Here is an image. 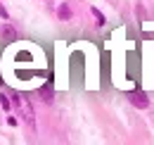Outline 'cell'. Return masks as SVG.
Listing matches in <instances>:
<instances>
[{
    "label": "cell",
    "instance_id": "6da1fadb",
    "mask_svg": "<svg viewBox=\"0 0 154 145\" xmlns=\"http://www.w3.org/2000/svg\"><path fill=\"white\" fill-rule=\"evenodd\" d=\"M10 95H12V105L17 107V114L21 117V121L36 133V117H33V107H31V102H29L26 98H21L19 93H10Z\"/></svg>",
    "mask_w": 154,
    "mask_h": 145
},
{
    "label": "cell",
    "instance_id": "7a4b0ae2",
    "mask_svg": "<svg viewBox=\"0 0 154 145\" xmlns=\"http://www.w3.org/2000/svg\"><path fill=\"white\" fill-rule=\"evenodd\" d=\"M128 100H131V105H135L137 109H147L149 107V98L145 95V93H140V91H135L128 95Z\"/></svg>",
    "mask_w": 154,
    "mask_h": 145
},
{
    "label": "cell",
    "instance_id": "3957f363",
    "mask_svg": "<svg viewBox=\"0 0 154 145\" xmlns=\"http://www.w3.org/2000/svg\"><path fill=\"white\" fill-rule=\"evenodd\" d=\"M57 17L62 19V21H66V19H71V10H69V5L66 2H62L57 7Z\"/></svg>",
    "mask_w": 154,
    "mask_h": 145
},
{
    "label": "cell",
    "instance_id": "277c9868",
    "mask_svg": "<svg viewBox=\"0 0 154 145\" xmlns=\"http://www.w3.org/2000/svg\"><path fill=\"white\" fill-rule=\"evenodd\" d=\"M2 36L7 38V40H14V38H17V31H14L10 24H2Z\"/></svg>",
    "mask_w": 154,
    "mask_h": 145
},
{
    "label": "cell",
    "instance_id": "5b68a950",
    "mask_svg": "<svg viewBox=\"0 0 154 145\" xmlns=\"http://www.w3.org/2000/svg\"><path fill=\"white\" fill-rule=\"evenodd\" d=\"M40 95H43V100H45V102H52V86H50V83H45V86L40 88Z\"/></svg>",
    "mask_w": 154,
    "mask_h": 145
},
{
    "label": "cell",
    "instance_id": "8992f818",
    "mask_svg": "<svg viewBox=\"0 0 154 145\" xmlns=\"http://www.w3.org/2000/svg\"><path fill=\"white\" fill-rule=\"evenodd\" d=\"M90 12H93V17L97 19V26H104V14H102L97 7H90Z\"/></svg>",
    "mask_w": 154,
    "mask_h": 145
},
{
    "label": "cell",
    "instance_id": "52a82bcc",
    "mask_svg": "<svg viewBox=\"0 0 154 145\" xmlns=\"http://www.w3.org/2000/svg\"><path fill=\"white\" fill-rule=\"evenodd\" d=\"M0 105H2V109H5V112H10V107H12L10 98H5V95H0Z\"/></svg>",
    "mask_w": 154,
    "mask_h": 145
},
{
    "label": "cell",
    "instance_id": "ba28073f",
    "mask_svg": "<svg viewBox=\"0 0 154 145\" xmlns=\"http://www.w3.org/2000/svg\"><path fill=\"white\" fill-rule=\"evenodd\" d=\"M0 17H2V19H5V21H7V10H5L2 5H0Z\"/></svg>",
    "mask_w": 154,
    "mask_h": 145
}]
</instances>
